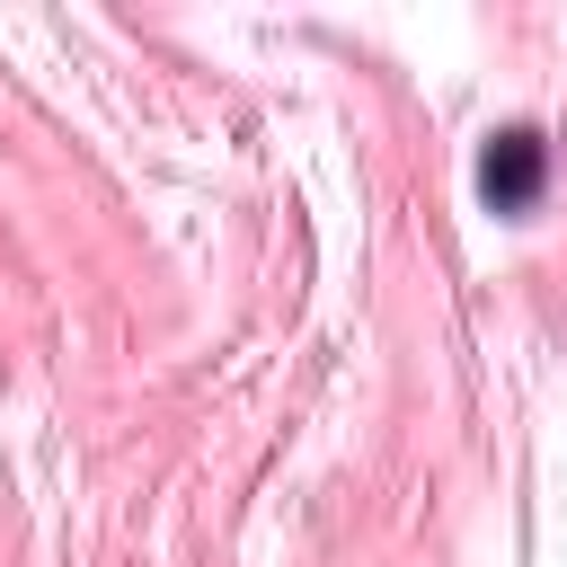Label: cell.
Instances as JSON below:
<instances>
[{
  "mask_svg": "<svg viewBox=\"0 0 567 567\" xmlns=\"http://www.w3.org/2000/svg\"><path fill=\"white\" fill-rule=\"evenodd\" d=\"M478 195H487L496 213H523V204L540 195V133H532V124H505V133L478 151Z\"/></svg>",
  "mask_w": 567,
  "mask_h": 567,
  "instance_id": "6da1fadb",
  "label": "cell"
}]
</instances>
